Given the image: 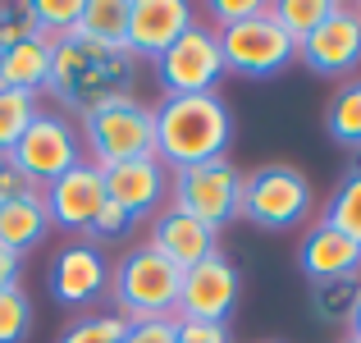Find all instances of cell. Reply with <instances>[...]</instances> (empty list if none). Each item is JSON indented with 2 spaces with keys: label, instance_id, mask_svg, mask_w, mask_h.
I'll return each instance as SVG.
<instances>
[{
  "label": "cell",
  "instance_id": "cell-26",
  "mask_svg": "<svg viewBox=\"0 0 361 343\" xmlns=\"http://www.w3.org/2000/svg\"><path fill=\"white\" fill-rule=\"evenodd\" d=\"M123 335H128V320L119 311H87V316L69 320L60 343H123Z\"/></svg>",
  "mask_w": 361,
  "mask_h": 343
},
{
  "label": "cell",
  "instance_id": "cell-33",
  "mask_svg": "<svg viewBox=\"0 0 361 343\" xmlns=\"http://www.w3.org/2000/svg\"><path fill=\"white\" fill-rule=\"evenodd\" d=\"M178 343H229V330L211 320H178Z\"/></svg>",
  "mask_w": 361,
  "mask_h": 343
},
{
  "label": "cell",
  "instance_id": "cell-16",
  "mask_svg": "<svg viewBox=\"0 0 361 343\" xmlns=\"http://www.w3.org/2000/svg\"><path fill=\"white\" fill-rule=\"evenodd\" d=\"M147 247L160 252L165 261H174L178 270H188V265H197L202 256L215 252V234L206 224H197L192 215H183L178 206H160V211L151 215Z\"/></svg>",
  "mask_w": 361,
  "mask_h": 343
},
{
  "label": "cell",
  "instance_id": "cell-21",
  "mask_svg": "<svg viewBox=\"0 0 361 343\" xmlns=\"http://www.w3.org/2000/svg\"><path fill=\"white\" fill-rule=\"evenodd\" d=\"M325 133L348 151H361V78H348L325 110Z\"/></svg>",
  "mask_w": 361,
  "mask_h": 343
},
{
  "label": "cell",
  "instance_id": "cell-31",
  "mask_svg": "<svg viewBox=\"0 0 361 343\" xmlns=\"http://www.w3.org/2000/svg\"><path fill=\"white\" fill-rule=\"evenodd\" d=\"M123 343H178V316H160V320H137L128 325Z\"/></svg>",
  "mask_w": 361,
  "mask_h": 343
},
{
  "label": "cell",
  "instance_id": "cell-35",
  "mask_svg": "<svg viewBox=\"0 0 361 343\" xmlns=\"http://www.w3.org/2000/svg\"><path fill=\"white\" fill-rule=\"evenodd\" d=\"M348 339H357V343H361V302H357L353 320H348Z\"/></svg>",
  "mask_w": 361,
  "mask_h": 343
},
{
  "label": "cell",
  "instance_id": "cell-5",
  "mask_svg": "<svg viewBox=\"0 0 361 343\" xmlns=\"http://www.w3.org/2000/svg\"><path fill=\"white\" fill-rule=\"evenodd\" d=\"M316 206V188L288 160H270L243 174V206L238 215L256 229H298Z\"/></svg>",
  "mask_w": 361,
  "mask_h": 343
},
{
  "label": "cell",
  "instance_id": "cell-12",
  "mask_svg": "<svg viewBox=\"0 0 361 343\" xmlns=\"http://www.w3.org/2000/svg\"><path fill=\"white\" fill-rule=\"evenodd\" d=\"M197 23V9L188 0H128V32L123 51L133 60H160L188 28Z\"/></svg>",
  "mask_w": 361,
  "mask_h": 343
},
{
  "label": "cell",
  "instance_id": "cell-1",
  "mask_svg": "<svg viewBox=\"0 0 361 343\" xmlns=\"http://www.w3.org/2000/svg\"><path fill=\"white\" fill-rule=\"evenodd\" d=\"M156 110V160L174 169H192L206 160H220L233 142V114L220 92L202 97H165Z\"/></svg>",
  "mask_w": 361,
  "mask_h": 343
},
{
  "label": "cell",
  "instance_id": "cell-22",
  "mask_svg": "<svg viewBox=\"0 0 361 343\" xmlns=\"http://www.w3.org/2000/svg\"><path fill=\"white\" fill-rule=\"evenodd\" d=\"M361 302V275H348V279H325L311 284V311L329 325H348Z\"/></svg>",
  "mask_w": 361,
  "mask_h": 343
},
{
  "label": "cell",
  "instance_id": "cell-9",
  "mask_svg": "<svg viewBox=\"0 0 361 343\" xmlns=\"http://www.w3.org/2000/svg\"><path fill=\"white\" fill-rule=\"evenodd\" d=\"M9 160L32 179V188H51L55 179L69 174V169L82 160V138H78V128H73L64 114L42 110L32 124H27L23 138L14 142Z\"/></svg>",
  "mask_w": 361,
  "mask_h": 343
},
{
  "label": "cell",
  "instance_id": "cell-30",
  "mask_svg": "<svg viewBox=\"0 0 361 343\" xmlns=\"http://www.w3.org/2000/svg\"><path fill=\"white\" fill-rule=\"evenodd\" d=\"M270 0H211V18H215V32L220 28H233V23H247V18L265 14Z\"/></svg>",
  "mask_w": 361,
  "mask_h": 343
},
{
  "label": "cell",
  "instance_id": "cell-3",
  "mask_svg": "<svg viewBox=\"0 0 361 343\" xmlns=\"http://www.w3.org/2000/svg\"><path fill=\"white\" fill-rule=\"evenodd\" d=\"M78 138H82V160H92L97 169L156 156V110L137 97L101 101L97 110L82 114Z\"/></svg>",
  "mask_w": 361,
  "mask_h": 343
},
{
  "label": "cell",
  "instance_id": "cell-29",
  "mask_svg": "<svg viewBox=\"0 0 361 343\" xmlns=\"http://www.w3.org/2000/svg\"><path fill=\"white\" fill-rule=\"evenodd\" d=\"M37 37V14H32V0H5L0 5V51L18 42H32Z\"/></svg>",
  "mask_w": 361,
  "mask_h": 343
},
{
  "label": "cell",
  "instance_id": "cell-23",
  "mask_svg": "<svg viewBox=\"0 0 361 343\" xmlns=\"http://www.w3.org/2000/svg\"><path fill=\"white\" fill-rule=\"evenodd\" d=\"M42 114V97L32 92H14V88H0V156L14 151V142L27 133V124Z\"/></svg>",
  "mask_w": 361,
  "mask_h": 343
},
{
  "label": "cell",
  "instance_id": "cell-20",
  "mask_svg": "<svg viewBox=\"0 0 361 343\" xmlns=\"http://www.w3.org/2000/svg\"><path fill=\"white\" fill-rule=\"evenodd\" d=\"M123 32H128V0H82V18L73 28L78 42L123 46Z\"/></svg>",
  "mask_w": 361,
  "mask_h": 343
},
{
  "label": "cell",
  "instance_id": "cell-32",
  "mask_svg": "<svg viewBox=\"0 0 361 343\" xmlns=\"http://www.w3.org/2000/svg\"><path fill=\"white\" fill-rule=\"evenodd\" d=\"M27 193H42V188H32V179L9 156H0V202H14V197H27Z\"/></svg>",
  "mask_w": 361,
  "mask_h": 343
},
{
  "label": "cell",
  "instance_id": "cell-14",
  "mask_svg": "<svg viewBox=\"0 0 361 343\" xmlns=\"http://www.w3.org/2000/svg\"><path fill=\"white\" fill-rule=\"evenodd\" d=\"M110 256L92 243H64L51 261V293L64 307H87L101 293H110Z\"/></svg>",
  "mask_w": 361,
  "mask_h": 343
},
{
  "label": "cell",
  "instance_id": "cell-18",
  "mask_svg": "<svg viewBox=\"0 0 361 343\" xmlns=\"http://www.w3.org/2000/svg\"><path fill=\"white\" fill-rule=\"evenodd\" d=\"M46 234H51V211H46L42 193L0 202V247L23 256V252H32V247H42Z\"/></svg>",
  "mask_w": 361,
  "mask_h": 343
},
{
  "label": "cell",
  "instance_id": "cell-15",
  "mask_svg": "<svg viewBox=\"0 0 361 343\" xmlns=\"http://www.w3.org/2000/svg\"><path fill=\"white\" fill-rule=\"evenodd\" d=\"M101 174H106V197L115 206H123L137 224L147 215H156L160 206H169V169L156 156L123 160V165H110Z\"/></svg>",
  "mask_w": 361,
  "mask_h": 343
},
{
  "label": "cell",
  "instance_id": "cell-2",
  "mask_svg": "<svg viewBox=\"0 0 361 343\" xmlns=\"http://www.w3.org/2000/svg\"><path fill=\"white\" fill-rule=\"evenodd\" d=\"M133 78H137V60H133L123 46H97V42L69 37L64 46L51 51L46 92H51L64 110L87 114V110H97L101 101L133 97Z\"/></svg>",
  "mask_w": 361,
  "mask_h": 343
},
{
  "label": "cell",
  "instance_id": "cell-34",
  "mask_svg": "<svg viewBox=\"0 0 361 343\" xmlns=\"http://www.w3.org/2000/svg\"><path fill=\"white\" fill-rule=\"evenodd\" d=\"M18 275H23V256H18V252H9V247H0V293H5V289H14V284H18Z\"/></svg>",
  "mask_w": 361,
  "mask_h": 343
},
{
  "label": "cell",
  "instance_id": "cell-13",
  "mask_svg": "<svg viewBox=\"0 0 361 343\" xmlns=\"http://www.w3.org/2000/svg\"><path fill=\"white\" fill-rule=\"evenodd\" d=\"M42 202L51 211V229L64 234H87L97 211L106 206V174L92 160H78L69 174H60L51 188H42Z\"/></svg>",
  "mask_w": 361,
  "mask_h": 343
},
{
  "label": "cell",
  "instance_id": "cell-25",
  "mask_svg": "<svg viewBox=\"0 0 361 343\" xmlns=\"http://www.w3.org/2000/svg\"><path fill=\"white\" fill-rule=\"evenodd\" d=\"M325 224L361 247V174H343V183L334 188V197L325 206Z\"/></svg>",
  "mask_w": 361,
  "mask_h": 343
},
{
  "label": "cell",
  "instance_id": "cell-7",
  "mask_svg": "<svg viewBox=\"0 0 361 343\" xmlns=\"http://www.w3.org/2000/svg\"><path fill=\"white\" fill-rule=\"evenodd\" d=\"M220 55H224V73L270 78V73L288 69L298 60V42L274 23L270 5H265V14L247 18V23H233V28H220Z\"/></svg>",
  "mask_w": 361,
  "mask_h": 343
},
{
  "label": "cell",
  "instance_id": "cell-28",
  "mask_svg": "<svg viewBox=\"0 0 361 343\" xmlns=\"http://www.w3.org/2000/svg\"><path fill=\"white\" fill-rule=\"evenodd\" d=\"M133 229H137V220H133L123 206H115L106 197V206L97 211V220H92L87 234H82V243H92V247H101V252H106V243H119V238H128Z\"/></svg>",
  "mask_w": 361,
  "mask_h": 343
},
{
  "label": "cell",
  "instance_id": "cell-36",
  "mask_svg": "<svg viewBox=\"0 0 361 343\" xmlns=\"http://www.w3.org/2000/svg\"><path fill=\"white\" fill-rule=\"evenodd\" d=\"M348 174H361V151H353V165H348Z\"/></svg>",
  "mask_w": 361,
  "mask_h": 343
},
{
  "label": "cell",
  "instance_id": "cell-8",
  "mask_svg": "<svg viewBox=\"0 0 361 343\" xmlns=\"http://www.w3.org/2000/svg\"><path fill=\"white\" fill-rule=\"evenodd\" d=\"M156 78H160V88H165V97H202V92H215V83L224 78L220 32L197 18V23L156 60Z\"/></svg>",
  "mask_w": 361,
  "mask_h": 343
},
{
  "label": "cell",
  "instance_id": "cell-37",
  "mask_svg": "<svg viewBox=\"0 0 361 343\" xmlns=\"http://www.w3.org/2000/svg\"><path fill=\"white\" fill-rule=\"evenodd\" d=\"M343 343H357V339H343Z\"/></svg>",
  "mask_w": 361,
  "mask_h": 343
},
{
  "label": "cell",
  "instance_id": "cell-19",
  "mask_svg": "<svg viewBox=\"0 0 361 343\" xmlns=\"http://www.w3.org/2000/svg\"><path fill=\"white\" fill-rule=\"evenodd\" d=\"M46 78H51V51L42 42H18L9 51H0V88H14V92H32L42 97Z\"/></svg>",
  "mask_w": 361,
  "mask_h": 343
},
{
  "label": "cell",
  "instance_id": "cell-24",
  "mask_svg": "<svg viewBox=\"0 0 361 343\" xmlns=\"http://www.w3.org/2000/svg\"><path fill=\"white\" fill-rule=\"evenodd\" d=\"M334 0H270V18L293 37V42H307L320 23L329 18Z\"/></svg>",
  "mask_w": 361,
  "mask_h": 343
},
{
  "label": "cell",
  "instance_id": "cell-27",
  "mask_svg": "<svg viewBox=\"0 0 361 343\" xmlns=\"http://www.w3.org/2000/svg\"><path fill=\"white\" fill-rule=\"evenodd\" d=\"M32 335V298L23 293V284L0 293V343H23Z\"/></svg>",
  "mask_w": 361,
  "mask_h": 343
},
{
  "label": "cell",
  "instance_id": "cell-4",
  "mask_svg": "<svg viewBox=\"0 0 361 343\" xmlns=\"http://www.w3.org/2000/svg\"><path fill=\"white\" fill-rule=\"evenodd\" d=\"M178 284H183V270L174 261H165L160 252H151L147 243L128 247L110 265V298H115V311L128 325L178 316Z\"/></svg>",
  "mask_w": 361,
  "mask_h": 343
},
{
  "label": "cell",
  "instance_id": "cell-6",
  "mask_svg": "<svg viewBox=\"0 0 361 343\" xmlns=\"http://www.w3.org/2000/svg\"><path fill=\"white\" fill-rule=\"evenodd\" d=\"M169 206H178V211L192 215L197 224L220 234L229 220H238L243 169L233 165L229 156L206 160V165H192V169H174V174H169Z\"/></svg>",
  "mask_w": 361,
  "mask_h": 343
},
{
  "label": "cell",
  "instance_id": "cell-38",
  "mask_svg": "<svg viewBox=\"0 0 361 343\" xmlns=\"http://www.w3.org/2000/svg\"><path fill=\"white\" fill-rule=\"evenodd\" d=\"M357 14H361V5H357Z\"/></svg>",
  "mask_w": 361,
  "mask_h": 343
},
{
  "label": "cell",
  "instance_id": "cell-10",
  "mask_svg": "<svg viewBox=\"0 0 361 343\" xmlns=\"http://www.w3.org/2000/svg\"><path fill=\"white\" fill-rule=\"evenodd\" d=\"M243 279L229 265V256L211 252L197 265L183 270V284H178V320H211V325H224L229 311L238 307Z\"/></svg>",
  "mask_w": 361,
  "mask_h": 343
},
{
  "label": "cell",
  "instance_id": "cell-11",
  "mask_svg": "<svg viewBox=\"0 0 361 343\" xmlns=\"http://www.w3.org/2000/svg\"><path fill=\"white\" fill-rule=\"evenodd\" d=\"M298 60L307 64L316 78H343V73L361 69V14L357 5H338L329 9V18L298 42Z\"/></svg>",
  "mask_w": 361,
  "mask_h": 343
},
{
  "label": "cell",
  "instance_id": "cell-17",
  "mask_svg": "<svg viewBox=\"0 0 361 343\" xmlns=\"http://www.w3.org/2000/svg\"><path fill=\"white\" fill-rule=\"evenodd\" d=\"M298 265L311 284H325V279H348V275H361V247L353 238H343L338 229H329L325 220L311 224L307 238L298 247Z\"/></svg>",
  "mask_w": 361,
  "mask_h": 343
}]
</instances>
